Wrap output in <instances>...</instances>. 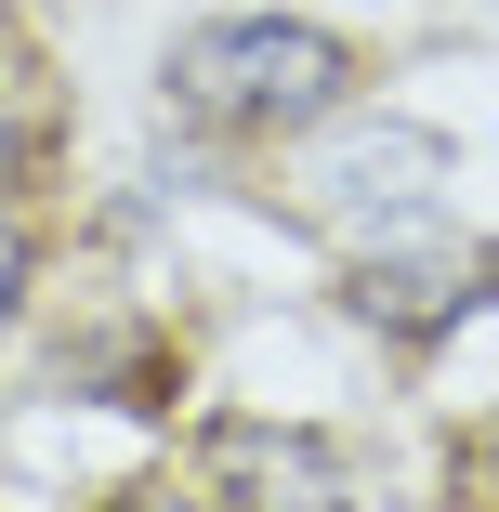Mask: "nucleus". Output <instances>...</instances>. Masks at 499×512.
<instances>
[{
	"label": "nucleus",
	"instance_id": "nucleus-6",
	"mask_svg": "<svg viewBox=\"0 0 499 512\" xmlns=\"http://www.w3.org/2000/svg\"><path fill=\"white\" fill-rule=\"evenodd\" d=\"M106 512H211V499H184V486H119Z\"/></svg>",
	"mask_w": 499,
	"mask_h": 512
},
{
	"label": "nucleus",
	"instance_id": "nucleus-1",
	"mask_svg": "<svg viewBox=\"0 0 499 512\" xmlns=\"http://www.w3.org/2000/svg\"><path fill=\"white\" fill-rule=\"evenodd\" d=\"M355 53L303 14H211L171 40V106L211 119V132H316L342 106Z\"/></svg>",
	"mask_w": 499,
	"mask_h": 512
},
{
	"label": "nucleus",
	"instance_id": "nucleus-5",
	"mask_svg": "<svg viewBox=\"0 0 499 512\" xmlns=\"http://www.w3.org/2000/svg\"><path fill=\"white\" fill-rule=\"evenodd\" d=\"M27 276H40V237H27V211H0V329L27 316Z\"/></svg>",
	"mask_w": 499,
	"mask_h": 512
},
{
	"label": "nucleus",
	"instance_id": "nucleus-4",
	"mask_svg": "<svg viewBox=\"0 0 499 512\" xmlns=\"http://www.w3.org/2000/svg\"><path fill=\"white\" fill-rule=\"evenodd\" d=\"M211 512H355L342 460L289 421H211Z\"/></svg>",
	"mask_w": 499,
	"mask_h": 512
},
{
	"label": "nucleus",
	"instance_id": "nucleus-3",
	"mask_svg": "<svg viewBox=\"0 0 499 512\" xmlns=\"http://www.w3.org/2000/svg\"><path fill=\"white\" fill-rule=\"evenodd\" d=\"M434 171H447V145L434 132H329L316 158H303V211H329V224H355V237H394V224H421L434 211Z\"/></svg>",
	"mask_w": 499,
	"mask_h": 512
},
{
	"label": "nucleus",
	"instance_id": "nucleus-2",
	"mask_svg": "<svg viewBox=\"0 0 499 512\" xmlns=\"http://www.w3.org/2000/svg\"><path fill=\"white\" fill-rule=\"evenodd\" d=\"M342 302H355L381 342H447L460 316H486V302H499V250H486V237H447V224L421 211V224H394V237L355 250Z\"/></svg>",
	"mask_w": 499,
	"mask_h": 512
},
{
	"label": "nucleus",
	"instance_id": "nucleus-7",
	"mask_svg": "<svg viewBox=\"0 0 499 512\" xmlns=\"http://www.w3.org/2000/svg\"><path fill=\"white\" fill-rule=\"evenodd\" d=\"M14 92H27V53H14V27H0V106H14Z\"/></svg>",
	"mask_w": 499,
	"mask_h": 512
}]
</instances>
